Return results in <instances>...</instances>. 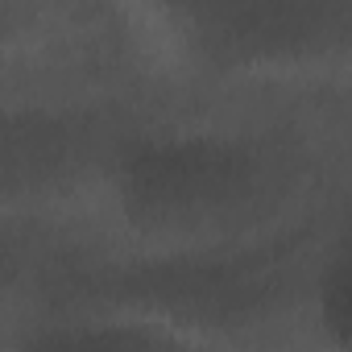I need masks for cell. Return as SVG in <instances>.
<instances>
[{"label": "cell", "instance_id": "3", "mask_svg": "<svg viewBox=\"0 0 352 352\" xmlns=\"http://www.w3.org/2000/svg\"><path fill=\"white\" fill-rule=\"evenodd\" d=\"M96 261V228L83 220L0 224V311L46 307L63 282Z\"/></svg>", "mask_w": 352, "mask_h": 352}, {"label": "cell", "instance_id": "1", "mask_svg": "<svg viewBox=\"0 0 352 352\" xmlns=\"http://www.w3.org/2000/svg\"><path fill=\"white\" fill-rule=\"evenodd\" d=\"M174 87L162 5H0V116H145Z\"/></svg>", "mask_w": 352, "mask_h": 352}, {"label": "cell", "instance_id": "2", "mask_svg": "<svg viewBox=\"0 0 352 352\" xmlns=\"http://www.w3.org/2000/svg\"><path fill=\"white\" fill-rule=\"evenodd\" d=\"M162 21L179 58V87L327 79L348 63L352 0L162 5Z\"/></svg>", "mask_w": 352, "mask_h": 352}]
</instances>
